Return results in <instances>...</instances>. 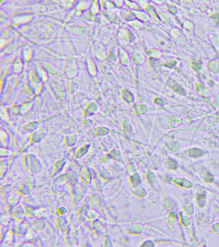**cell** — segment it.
<instances>
[{"mask_svg":"<svg viewBox=\"0 0 219 247\" xmlns=\"http://www.w3.org/2000/svg\"><path fill=\"white\" fill-rule=\"evenodd\" d=\"M58 213H59L60 215H63V214H64L65 213V212H66V211H65V209L63 208H60V209H58Z\"/></svg>","mask_w":219,"mask_h":247,"instance_id":"obj_4","label":"cell"},{"mask_svg":"<svg viewBox=\"0 0 219 247\" xmlns=\"http://www.w3.org/2000/svg\"><path fill=\"white\" fill-rule=\"evenodd\" d=\"M25 186L28 190H31L34 186V179L32 177H27L25 181Z\"/></svg>","mask_w":219,"mask_h":247,"instance_id":"obj_3","label":"cell"},{"mask_svg":"<svg viewBox=\"0 0 219 247\" xmlns=\"http://www.w3.org/2000/svg\"><path fill=\"white\" fill-rule=\"evenodd\" d=\"M57 220L58 226L59 229L62 230V231L65 232V231H67L68 227H67V223L65 222V219L62 218V217H60V218H58Z\"/></svg>","mask_w":219,"mask_h":247,"instance_id":"obj_2","label":"cell"},{"mask_svg":"<svg viewBox=\"0 0 219 247\" xmlns=\"http://www.w3.org/2000/svg\"><path fill=\"white\" fill-rule=\"evenodd\" d=\"M69 178V175H64L57 178L55 180V183L58 186H62L65 184Z\"/></svg>","mask_w":219,"mask_h":247,"instance_id":"obj_1","label":"cell"}]
</instances>
